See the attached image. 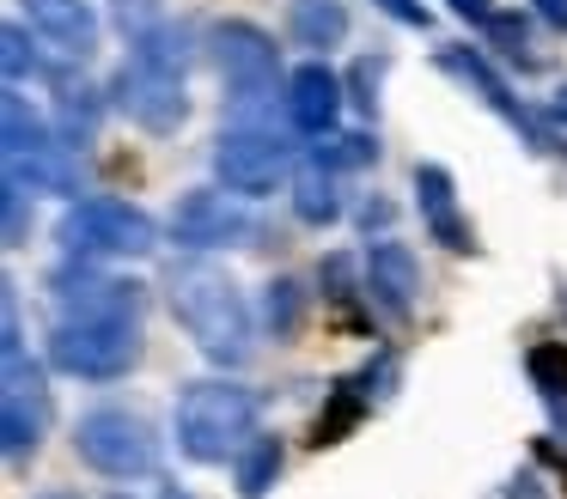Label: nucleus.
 I'll return each mask as SVG.
<instances>
[{"instance_id": "f257e3e1", "label": "nucleus", "mask_w": 567, "mask_h": 499, "mask_svg": "<svg viewBox=\"0 0 567 499\" xmlns=\"http://www.w3.org/2000/svg\"><path fill=\"white\" fill-rule=\"evenodd\" d=\"M165 299L172 316L184 323V335L208 353L214 365H245L257 347V323H250L245 292L233 287V274L214 262H172L165 268Z\"/></svg>"}, {"instance_id": "f03ea898", "label": "nucleus", "mask_w": 567, "mask_h": 499, "mask_svg": "<svg viewBox=\"0 0 567 499\" xmlns=\"http://www.w3.org/2000/svg\"><path fill=\"white\" fill-rule=\"evenodd\" d=\"M111 97L135 128L147 134H172L184 128L189 116V92H184V37L172 24H153V31L135 37L128 61L116 67Z\"/></svg>"}, {"instance_id": "7ed1b4c3", "label": "nucleus", "mask_w": 567, "mask_h": 499, "mask_svg": "<svg viewBox=\"0 0 567 499\" xmlns=\"http://www.w3.org/2000/svg\"><path fill=\"white\" fill-rule=\"evenodd\" d=\"M257 389L233 384V377H202L177 402V450L189 462H226L257 438Z\"/></svg>"}, {"instance_id": "20e7f679", "label": "nucleus", "mask_w": 567, "mask_h": 499, "mask_svg": "<svg viewBox=\"0 0 567 499\" xmlns=\"http://www.w3.org/2000/svg\"><path fill=\"white\" fill-rule=\"evenodd\" d=\"M50 365L68 377L111 384L141 365V316H104V323H55L50 329Z\"/></svg>"}, {"instance_id": "39448f33", "label": "nucleus", "mask_w": 567, "mask_h": 499, "mask_svg": "<svg viewBox=\"0 0 567 499\" xmlns=\"http://www.w3.org/2000/svg\"><path fill=\"white\" fill-rule=\"evenodd\" d=\"M74 450H80V462H86V469L111 475V481H141V475L159 469V438H153V426L141 420V414H128V408H92V414H80Z\"/></svg>"}, {"instance_id": "423d86ee", "label": "nucleus", "mask_w": 567, "mask_h": 499, "mask_svg": "<svg viewBox=\"0 0 567 499\" xmlns=\"http://www.w3.org/2000/svg\"><path fill=\"white\" fill-rule=\"evenodd\" d=\"M55 238L68 243V256H147L159 243V226L116 195H92V201L68 207Z\"/></svg>"}, {"instance_id": "0eeeda50", "label": "nucleus", "mask_w": 567, "mask_h": 499, "mask_svg": "<svg viewBox=\"0 0 567 499\" xmlns=\"http://www.w3.org/2000/svg\"><path fill=\"white\" fill-rule=\"evenodd\" d=\"M214 177L226 183V195H269L287 177V141H275L269 128H226L214 141Z\"/></svg>"}, {"instance_id": "6e6552de", "label": "nucleus", "mask_w": 567, "mask_h": 499, "mask_svg": "<svg viewBox=\"0 0 567 499\" xmlns=\"http://www.w3.org/2000/svg\"><path fill=\"white\" fill-rule=\"evenodd\" d=\"M214 67H220V80H226V92L238 97V104H250V97H262L275 85V37L269 31H257V24H245V19H226V24H214Z\"/></svg>"}, {"instance_id": "1a4fd4ad", "label": "nucleus", "mask_w": 567, "mask_h": 499, "mask_svg": "<svg viewBox=\"0 0 567 499\" xmlns=\"http://www.w3.org/2000/svg\"><path fill=\"white\" fill-rule=\"evenodd\" d=\"M55 323H104V316H141V287L135 280H111L92 268H55L50 274Z\"/></svg>"}, {"instance_id": "9d476101", "label": "nucleus", "mask_w": 567, "mask_h": 499, "mask_svg": "<svg viewBox=\"0 0 567 499\" xmlns=\"http://www.w3.org/2000/svg\"><path fill=\"white\" fill-rule=\"evenodd\" d=\"M250 231V214L238 201H226V195L214 189H189L184 201L172 207V238L184 243V250H220V243H238Z\"/></svg>"}, {"instance_id": "9b49d317", "label": "nucleus", "mask_w": 567, "mask_h": 499, "mask_svg": "<svg viewBox=\"0 0 567 499\" xmlns=\"http://www.w3.org/2000/svg\"><path fill=\"white\" fill-rule=\"evenodd\" d=\"M440 67L452 73V80L476 85V92H482V104H488L501 122H513V128L525 134V146H530V153H549V128H543V122L530 116V110L518 104L513 92H506V80H501V73H494L488 61L476 55V49H440Z\"/></svg>"}, {"instance_id": "f8f14e48", "label": "nucleus", "mask_w": 567, "mask_h": 499, "mask_svg": "<svg viewBox=\"0 0 567 499\" xmlns=\"http://www.w3.org/2000/svg\"><path fill=\"white\" fill-rule=\"evenodd\" d=\"M367 292H372V304H379L384 316H396V323L415 311L421 268H415V256H409V243H391V238L372 243L367 250Z\"/></svg>"}, {"instance_id": "ddd939ff", "label": "nucleus", "mask_w": 567, "mask_h": 499, "mask_svg": "<svg viewBox=\"0 0 567 499\" xmlns=\"http://www.w3.org/2000/svg\"><path fill=\"white\" fill-rule=\"evenodd\" d=\"M287 116H293L299 134H330L336 116H342V80H336L323 61H306V67H293V80H287Z\"/></svg>"}, {"instance_id": "4468645a", "label": "nucleus", "mask_w": 567, "mask_h": 499, "mask_svg": "<svg viewBox=\"0 0 567 499\" xmlns=\"http://www.w3.org/2000/svg\"><path fill=\"white\" fill-rule=\"evenodd\" d=\"M25 19L43 43H55L74 61H86L99 49V12H92V0H25Z\"/></svg>"}, {"instance_id": "2eb2a0df", "label": "nucleus", "mask_w": 567, "mask_h": 499, "mask_svg": "<svg viewBox=\"0 0 567 499\" xmlns=\"http://www.w3.org/2000/svg\"><path fill=\"white\" fill-rule=\"evenodd\" d=\"M415 201H421V219H427L433 243H445V250H476V238H470L464 214H457V183L445 165H415Z\"/></svg>"}, {"instance_id": "dca6fc26", "label": "nucleus", "mask_w": 567, "mask_h": 499, "mask_svg": "<svg viewBox=\"0 0 567 499\" xmlns=\"http://www.w3.org/2000/svg\"><path fill=\"white\" fill-rule=\"evenodd\" d=\"M384 377H391V360L367 365L360 377H342V384L330 389V408L318 414V426H311V445H318V450H323V445H342V438L360 426V414L379 402V384H384Z\"/></svg>"}, {"instance_id": "f3484780", "label": "nucleus", "mask_w": 567, "mask_h": 499, "mask_svg": "<svg viewBox=\"0 0 567 499\" xmlns=\"http://www.w3.org/2000/svg\"><path fill=\"white\" fill-rule=\"evenodd\" d=\"M0 128H7V165H25L31 153L55 146V134L43 128V116L25 104V92H13V85H7V97H0Z\"/></svg>"}, {"instance_id": "a211bd4d", "label": "nucleus", "mask_w": 567, "mask_h": 499, "mask_svg": "<svg viewBox=\"0 0 567 499\" xmlns=\"http://www.w3.org/2000/svg\"><path fill=\"white\" fill-rule=\"evenodd\" d=\"M0 438H7V462H25L43 438V396L0 389Z\"/></svg>"}, {"instance_id": "6ab92c4d", "label": "nucleus", "mask_w": 567, "mask_h": 499, "mask_svg": "<svg viewBox=\"0 0 567 499\" xmlns=\"http://www.w3.org/2000/svg\"><path fill=\"white\" fill-rule=\"evenodd\" d=\"M293 214L306 219V226H330V219H342V195H336V170L330 165L311 158V165L293 177Z\"/></svg>"}, {"instance_id": "aec40b11", "label": "nucleus", "mask_w": 567, "mask_h": 499, "mask_svg": "<svg viewBox=\"0 0 567 499\" xmlns=\"http://www.w3.org/2000/svg\"><path fill=\"white\" fill-rule=\"evenodd\" d=\"M293 37L306 49H336L348 37V7L342 0H293Z\"/></svg>"}, {"instance_id": "412c9836", "label": "nucleus", "mask_w": 567, "mask_h": 499, "mask_svg": "<svg viewBox=\"0 0 567 499\" xmlns=\"http://www.w3.org/2000/svg\"><path fill=\"white\" fill-rule=\"evenodd\" d=\"M281 438H250L245 450H238V499H269V487L281 481Z\"/></svg>"}, {"instance_id": "4be33fe9", "label": "nucleus", "mask_w": 567, "mask_h": 499, "mask_svg": "<svg viewBox=\"0 0 567 499\" xmlns=\"http://www.w3.org/2000/svg\"><path fill=\"white\" fill-rule=\"evenodd\" d=\"M311 158H318V165H330V170H348V165H372V158H379V146H372V134H323Z\"/></svg>"}, {"instance_id": "5701e85b", "label": "nucleus", "mask_w": 567, "mask_h": 499, "mask_svg": "<svg viewBox=\"0 0 567 499\" xmlns=\"http://www.w3.org/2000/svg\"><path fill=\"white\" fill-rule=\"evenodd\" d=\"M92 134H99V104H92V92H62V141L86 146Z\"/></svg>"}, {"instance_id": "b1692460", "label": "nucleus", "mask_w": 567, "mask_h": 499, "mask_svg": "<svg viewBox=\"0 0 567 499\" xmlns=\"http://www.w3.org/2000/svg\"><path fill=\"white\" fill-rule=\"evenodd\" d=\"M262 311H269V329H275V335H293V329H299V287H293V280H275Z\"/></svg>"}, {"instance_id": "393cba45", "label": "nucleus", "mask_w": 567, "mask_h": 499, "mask_svg": "<svg viewBox=\"0 0 567 499\" xmlns=\"http://www.w3.org/2000/svg\"><path fill=\"white\" fill-rule=\"evenodd\" d=\"M0 49H7V55H0L7 80H25V67H38V55H31V43H25V31H19V24H7V31H0Z\"/></svg>"}, {"instance_id": "a878e982", "label": "nucleus", "mask_w": 567, "mask_h": 499, "mask_svg": "<svg viewBox=\"0 0 567 499\" xmlns=\"http://www.w3.org/2000/svg\"><path fill=\"white\" fill-rule=\"evenodd\" d=\"M0 201H7V243H25V183L13 177V170H7V195H0Z\"/></svg>"}, {"instance_id": "bb28decb", "label": "nucleus", "mask_w": 567, "mask_h": 499, "mask_svg": "<svg viewBox=\"0 0 567 499\" xmlns=\"http://www.w3.org/2000/svg\"><path fill=\"white\" fill-rule=\"evenodd\" d=\"M488 37L506 49V55H518V49H525V19H513V12H494V19H488Z\"/></svg>"}, {"instance_id": "cd10ccee", "label": "nucleus", "mask_w": 567, "mask_h": 499, "mask_svg": "<svg viewBox=\"0 0 567 499\" xmlns=\"http://www.w3.org/2000/svg\"><path fill=\"white\" fill-rule=\"evenodd\" d=\"M379 73H384V61H360V67H354V104L367 110V116H372V104H379V97H372V85H379Z\"/></svg>"}, {"instance_id": "c85d7f7f", "label": "nucleus", "mask_w": 567, "mask_h": 499, "mask_svg": "<svg viewBox=\"0 0 567 499\" xmlns=\"http://www.w3.org/2000/svg\"><path fill=\"white\" fill-rule=\"evenodd\" d=\"M384 12H391L396 24H427V7H421V0H379Z\"/></svg>"}, {"instance_id": "c756f323", "label": "nucleus", "mask_w": 567, "mask_h": 499, "mask_svg": "<svg viewBox=\"0 0 567 499\" xmlns=\"http://www.w3.org/2000/svg\"><path fill=\"white\" fill-rule=\"evenodd\" d=\"M445 7H452L457 19H476V24H488V19H494V0H445Z\"/></svg>"}, {"instance_id": "7c9ffc66", "label": "nucleus", "mask_w": 567, "mask_h": 499, "mask_svg": "<svg viewBox=\"0 0 567 499\" xmlns=\"http://www.w3.org/2000/svg\"><path fill=\"white\" fill-rule=\"evenodd\" d=\"M537 19H549L555 31H567V0H537Z\"/></svg>"}, {"instance_id": "2f4dec72", "label": "nucleus", "mask_w": 567, "mask_h": 499, "mask_svg": "<svg viewBox=\"0 0 567 499\" xmlns=\"http://www.w3.org/2000/svg\"><path fill=\"white\" fill-rule=\"evenodd\" d=\"M549 116H555V122H567V85H561V92H555V104H549Z\"/></svg>"}, {"instance_id": "473e14b6", "label": "nucleus", "mask_w": 567, "mask_h": 499, "mask_svg": "<svg viewBox=\"0 0 567 499\" xmlns=\"http://www.w3.org/2000/svg\"><path fill=\"white\" fill-rule=\"evenodd\" d=\"M159 499H189V493H184V487H165V493H159Z\"/></svg>"}, {"instance_id": "72a5a7b5", "label": "nucleus", "mask_w": 567, "mask_h": 499, "mask_svg": "<svg viewBox=\"0 0 567 499\" xmlns=\"http://www.w3.org/2000/svg\"><path fill=\"white\" fill-rule=\"evenodd\" d=\"M43 499H74V493H43Z\"/></svg>"}]
</instances>
